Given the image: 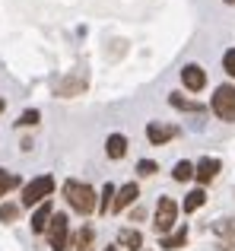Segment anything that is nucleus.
Wrapping results in <instances>:
<instances>
[{"instance_id":"8","label":"nucleus","mask_w":235,"mask_h":251,"mask_svg":"<svg viewBox=\"0 0 235 251\" xmlns=\"http://www.w3.org/2000/svg\"><path fill=\"white\" fill-rule=\"evenodd\" d=\"M181 83H185L191 92H200V89L207 86V74H204V67H197V64H188V67L181 70Z\"/></svg>"},{"instance_id":"9","label":"nucleus","mask_w":235,"mask_h":251,"mask_svg":"<svg viewBox=\"0 0 235 251\" xmlns=\"http://www.w3.org/2000/svg\"><path fill=\"white\" fill-rule=\"evenodd\" d=\"M172 137H178V127H168V124H146V140L156 143V147L168 143Z\"/></svg>"},{"instance_id":"12","label":"nucleus","mask_w":235,"mask_h":251,"mask_svg":"<svg viewBox=\"0 0 235 251\" xmlns=\"http://www.w3.org/2000/svg\"><path fill=\"white\" fill-rule=\"evenodd\" d=\"M67 251H93V229H89V226H83L76 235H70Z\"/></svg>"},{"instance_id":"27","label":"nucleus","mask_w":235,"mask_h":251,"mask_svg":"<svg viewBox=\"0 0 235 251\" xmlns=\"http://www.w3.org/2000/svg\"><path fill=\"white\" fill-rule=\"evenodd\" d=\"M3 108H6V102H3V99H0V111H3Z\"/></svg>"},{"instance_id":"18","label":"nucleus","mask_w":235,"mask_h":251,"mask_svg":"<svg viewBox=\"0 0 235 251\" xmlns=\"http://www.w3.org/2000/svg\"><path fill=\"white\" fill-rule=\"evenodd\" d=\"M204 201H207V194H204V191H191V194H188L185 197V213H194V210H200V207H204Z\"/></svg>"},{"instance_id":"13","label":"nucleus","mask_w":235,"mask_h":251,"mask_svg":"<svg viewBox=\"0 0 235 251\" xmlns=\"http://www.w3.org/2000/svg\"><path fill=\"white\" fill-rule=\"evenodd\" d=\"M210 229H213V235H216L219 242H235V220H232V216H223V220H216Z\"/></svg>"},{"instance_id":"6","label":"nucleus","mask_w":235,"mask_h":251,"mask_svg":"<svg viewBox=\"0 0 235 251\" xmlns=\"http://www.w3.org/2000/svg\"><path fill=\"white\" fill-rule=\"evenodd\" d=\"M86 83H89V76L83 74V70H73L67 80H61V83L54 86V92H57V96H64V99H70V96H80V92L86 89Z\"/></svg>"},{"instance_id":"15","label":"nucleus","mask_w":235,"mask_h":251,"mask_svg":"<svg viewBox=\"0 0 235 251\" xmlns=\"http://www.w3.org/2000/svg\"><path fill=\"white\" fill-rule=\"evenodd\" d=\"M185 242H188V229L181 226V229H175L172 235H162V239H159V245H162V248H168V251H175V248H181V245H185Z\"/></svg>"},{"instance_id":"1","label":"nucleus","mask_w":235,"mask_h":251,"mask_svg":"<svg viewBox=\"0 0 235 251\" xmlns=\"http://www.w3.org/2000/svg\"><path fill=\"white\" fill-rule=\"evenodd\" d=\"M64 197H67V203L76 210V213H93V210H99V201H95V191L89 188L86 181H64Z\"/></svg>"},{"instance_id":"19","label":"nucleus","mask_w":235,"mask_h":251,"mask_svg":"<svg viewBox=\"0 0 235 251\" xmlns=\"http://www.w3.org/2000/svg\"><path fill=\"white\" fill-rule=\"evenodd\" d=\"M115 184L108 181L105 188H102V197H99V213H108V210H112V203H115Z\"/></svg>"},{"instance_id":"3","label":"nucleus","mask_w":235,"mask_h":251,"mask_svg":"<svg viewBox=\"0 0 235 251\" xmlns=\"http://www.w3.org/2000/svg\"><path fill=\"white\" fill-rule=\"evenodd\" d=\"M51 194H54V178L51 175H38V178H32V181L23 188V203L25 207H35V203H45Z\"/></svg>"},{"instance_id":"17","label":"nucleus","mask_w":235,"mask_h":251,"mask_svg":"<svg viewBox=\"0 0 235 251\" xmlns=\"http://www.w3.org/2000/svg\"><path fill=\"white\" fill-rule=\"evenodd\" d=\"M168 102H172L175 108H181V111H204L200 102H191V99H185L181 92H168Z\"/></svg>"},{"instance_id":"5","label":"nucleus","mask_w":235,"mask_h":251,"mask_svg":"<svg viewBox=\"0 0 235 251\" xmlns=\"http://www.w3.org/2000/svg\"><path fill=\"white\" fill-rule=\"evenodd\" d=\"M67 242H70V220L67 213H54L48 226V245L54 251H67Z\"/></svg>"},{"instance_id":"2","label":"nucleus","mask_w":235,"mask_h":251,"mask_svg":"<svg viewBox=\"0 0 235 251\" xmlns=\"http://www.w3.org/2000/svg\"><path fill=\"white\" fill-rule=\"evenodd\" d=\"M210 108H213V115H216L219 121H229V124H235V86H232V83L216 86Z\"/></svg>"},{"instance_id":"4","label":"nucleus","mask_w":235,"mask_h":251,"mask_svg":"<svg viewBox=\"0 0 235 251\" xmlns=\"http://www.w3.org/2000/svg\"><path fill=\"white\" fill-rule=\"evenodd\" d=\"M175 220H178V203L172 201V197H159V203H156V223H153V229H156V235H168L175 229Z\"/></svg>"},{"instance_id":"7","label":"nucleus","mask_w":235,"mask_h":251,"mask_svg":"<svg viewBox=\"0 0 235 251\" xmlns=\"http://www.w3.org/2000/svg\"><path fill=\"white\" fill-rule=\"evenodd\" d=\"M219 169H223V162H219V159H210V156H204V159L194 166V178H197L200 184H210L213 178L219 175Z\"/></svg>"},{"instance_id":"22","label":"nucleus","mask_w":235,"mask_h":251,"mask_svg":"<svg viewBox=\"0 0 235 251\" xmlns=\"http://www.w3.org/2000/svg\"><path fill=\"white\" fill-rule=\"evenodd\" d=\"M38 118H42V115H38V111L35 108H29V111H23V115H19V127H35V124H38Z\"/></svg>"},{"instance_id":"26","label":"nucleus","mask_w":235,"mask_h":251,"mask_svg":"<svg viewBox=\"0 0 235 251\" xmlns=\"http://www.w3.org/2000/svg\"><path fill=\"white\" fill-rule=\"evenodd\" d=\"M219 251H235V242H219Z\"/></svg>"},{"instance_id":"16","label":"nucleus","mask_w":235,"mask_h":251,"mask_svg":"<svg viewBox=\"0 0 235 251\" xmlns=\"http://www.w3.org/2000/svg\"><path fill=\"white\" fill-rule=\"evenodd\" d=\"M118 242H121L124 248H134V251L143 248V235L137 232V229H121V232H118Z\"/></svg>"},{"instance_id":"10","label":"nucleus","mask_w":235,"mask_h":251,"mask_svg":"<svg viewBox=\"0 0 235 251\" xmlns=\"http://www.w3.org/2000/svg\"><path fill=\"white\" fill-rule=\"evenodd\" d=\"M51 216H54V207H51V201L38 203V210L32 213V232H48Z\"/></svg>"},{"instance_id":"23","label":"nucleus","mask_w":235,"mask_h":251,"mask_svg":"<svg viewBox=\"0 0 235 251\" xmlns=\"http://www.w3.org/2000/svg\"><path fill=\"white\" fill-rule=\"evenodd\" d=\"M16 216H19L16 203H3V207H0V223H10V220H16Z\"/></svg>"},{"instance_id":"28","label":"nucleus","mask_w":235,"mask_h":251,"mask_svg":"<svg viewBox=\"0 0 235 251\" xmlns=\"http://www.w3.org/2000/svg\"><path fill=\"white\" fill-rule=\"evenodd\" d=\"M223 3H229V6H235V0H223Z\"/></svg>"},{"instance_id":"20","label":"nucleus","mask_w":235,"mask_h":251,"mask_svg":"<svg viewBox=\"0 0 235 251\" xmlns=\"http://www.w3.org/2000/svg\"><path fill=\"white\" fill-rule=\"evenodd\" d=\"M172 178H175V181H188V178H194V166H191L188 159L175 162V169H172Z\"/></svg>"},{"instance_id":"29","label":"nucleus","mask_w":235,"mask_h":251,"mask_svg":"<svg viewBox=\"0 0 235 251\" xmlns=\"http://www.w3.org/2000/svg\"><path fill=\"white\" fill-rule=\"evenodd\" d=\"M105 251H118V248H105Z\"/></svg>"},{"instance_id":"11","label":"nucleus","mask_w":235,"mask_h":251,"mask_svg":"<svg viewBox=\"0 0 235 251\" xmlns=\"http://www.w3.org/2000/svg\"><path fill=\"white\" fill-rule=\"evenodd\" d=\"M137 197H140V188H137L134 181L124 184V188H118V191H115V203H112V210H127L130 203L137 201Z\"/></svg>"},{"instance_id":"14","label":"nucleus","mask_w":235,"mask_h":251,"mask_svg":"<svg viewBox=\"0 0 235 251\" xmlns=\"http://www.w3.org/2000/svg\"><path fill=\"white\" fill-rule=\"evenodd\" d=\"M105 153H108V159H124V153H127V137H124V134H112L105 140Z\"/></svg>"},{"instance_id":"24","label":"nucleus","mask_w":235,"mask_h":251,"mask_svg":"<svg viewBox=\"0 0 235 251\" xmlns=\"http://www.w3.org/2000/svg\"><path fill=\"white\" fill-rule=\"evenodd\" d=\"M223 67H226V74H229V76H235V48L223 54Z\"/></svg>"},{"instance_id":"25","label":"nucleus","mask_w":235,"mask_h":251,"mask_svg":"<svg viewBox=\"0 0 235 251\" xmlns=\"http://www.w3.org/2000/svg\"><path fill=\"white\" fill-rule=\"evenodd\" d=\"M137 172H140V175H156V162L140 159V162H137Z\"/></svg>"},{"instance_id":"21","label":"nucleus","mask_w":235,"mask_h":251,"mask_svg":"<svg viewBox=\"0 0 235 251\" xmlns=\"http://www.w3.org/2000/svg\"><path fill=\"white\" fill-rule=\"evenodd\" d=\"M10 188H19V175H10L6 169H0V197H3Z\"/></svg>"}]
</instances>
